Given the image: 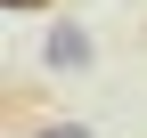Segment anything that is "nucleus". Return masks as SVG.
<instances>
[{
  "label": "nucleus",
  "mask_w": 147,
  "mask_h": 138,
  "mask_svg": "<svg viewBox=\"0 0 147 138\" xmlns=\"http://www.w3.org/2000/svg\"><path fill=\"white\" fill-rule=\"evenodd\" d=\"M41 57L57 65V73H82V65H90V33H82V25H57V33H49V49H41Z\"/></svg>",
  "instance_id": "obj_1"
},
{
  "label": "nucleus",
  "mask_w": 147,
  "mask_h": 138,
  "mask_svg": "<svg viewBox=\"0 0 147 138\" xmlns=\"http://www.w3.org/2000/svg\"><path fill=\"white\" fill-rule=\"evenodd\" d=\"M33 138H90L82 122H49V130H33Z\"/></svg>",
  "instance_id": "obj_2"
},
{
  "label": "nucleus",
  "mask_w": 147,
  "mask_h": 138,
  "mask_svg": "<svg viewBox=\"0 0 147 138\" xmlns=\"http://www.w3.org/2000/svg\"><path fill=\"white\" fill-rule=\"evenodd\" d=\"M8 8H49V0H8Z\"/></svg>",
  "instance_id": "obj_3"
}]
</instances>
